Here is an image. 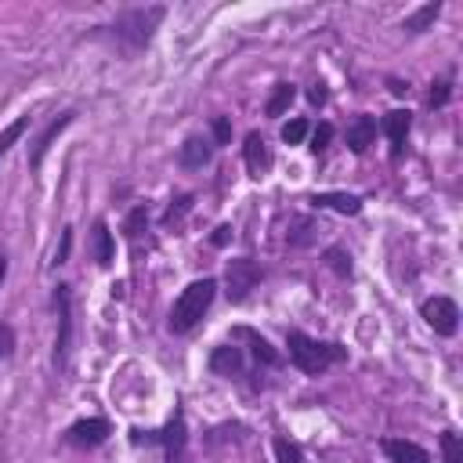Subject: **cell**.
Returning a JSON list of instances; mask_svg holds the SVG:
<instances>
[{"label":"cell","mask_w":463,"mask_h":463,"mask_svg":"<svg viewBox=\"0 0 463 463\" xmlns=\"http://www.w3.org/2000/svg\"><path fill=\"white\" fill-rule=\"evenodd\" d=\"M275 456H279V463H304V449L282 434L275 438Z\"/></svg>","instance_id":"cell-27"},{"label":"cell","mask_w":463,"mask_h":463,"mask_svg":"<svg viewBox=\"0 0 463 463\" xmlns=\"http://www.w3.org/2000/svg\"><path fill=\"white\" fill-rule=\"evenodd\" d=\"M210 159H213V141H210V137H203V134L184 137V145H181V152H177V163H181L184 170H203Z\"/></svg>","instance_id":"cell-15"},{"label":"cell","mask_w":463,"mask_h":463,"mask_svg":"<svg viewBox=\"0 0 463 463\" xmlns=\"http://www.w3.org/2000/svg\"><path fill=\"white\" fill-rule=\"evenodd\" d=\"M391 90H394V94H405V90H409V83H402V80H391Z\"/></svg>","instance_id":"cell-35"},{"label":"cell","mask_w":463,"mask_h":463,"mask_svg":"<svg viewBox=\"0 0 463 463\" xmlns=\"http://www.w3.org/2000/svg\"><path fill=\"white\" fill-rule=\"evenodd\" d=\"M293 98H297V87H293V83H275V90H271V98H268V105H264V116H268V119H279V116L293 105Z\"/></svg>","instance_id":"cell-20"},{"label":"cell","mask_w":463,"mask_h":463,"mask_svg":"<svg viewBox=\"0 0 463 463\" xmlns=\"http://www.w3.org/2000/svg\"><path fill=\"white\" fill-rule=\"evenodd\" d=\"M307 130H311V127H307V119H300V116H297V119H289V123L282 127V141H286V145H300V141L307 137Z\"/></svg>","instance_id":"cell-28"},{"label":"cell","mask_w":463,"mask_h":463,"mask_svg":"<svg viewBox=\"0 0 463 463\" xmlns=\"http://www.w3.org/2000/svg\"><path fill=\"white\" fill-rule=\"evenodd\" d=\"M242 159H246V170H250V177H264L268 170H271V148H268V141H264V134L260 130H250L246 134V141H242Z\"/></svg>","instance_id":"cell-12"},{"label":"cell","mask_w":463,"mask_h":463,"mask_svg":"<svg viewBox=\"0 0 463 463\" xmlns=\"http://www.w3.org/2000/svg\"><path fill=\"white\" fill-rule=\"evenodd\" d=\"M438 14H441V0H430V4H423L420 11L405 14L402 29H405V33H423V29H430V25H434V18H438Z\"/></svg>","instance_id":"cell-19"},{"label":"cell","mask_w":463,"mask_h":463,"mask_svg":"<svg viewBox=\"0 0 463 463\" xmlns=\"http://www.w3.org/2000/svg\"><path fill=\"white\" fill-rule=\"evenodd\" d=\"M163 18H166V7L163 4H148V7H130V11H119L109 25H98V36L101 40H109L119 54H141L148 43H152V36H156V29L163 25Z\"/></svg>","instance_id":"cell-1"},{"label":"cell","mask_w":463,"mask_h":463,"mask_svg":"<svg viewBox=\"0 0 463 463\" xmlns=\"http://www.w3.org/2000/svg\"><path fill=\"white\" fill-rule=\"evenodd\" d=\"M322 257H326V264H329L340 279H347V275H351V253H347L344 246H329Z\"/></svg>","instance_id":"cell-26"},{"label":"cell","mask_w":463,"mask_h":463,"mask_svg":"<svg viewBox=\"0 0 463 463\" xmlns=\"http://www.w3.org/2000/svg\"><path fill=\"white\" fill-rule=\"evenodd\" d=\"M420 318L438 333V336H456L459 329V307L452 297H427L420 304Z\"/></svg>","instance_id":"cell-7"},{"label":"cell","mask_w":463,"mask_h":463,"mask_svg":"<svg viewBox=\"0 0 463 463\" xmlns=\"http://www.w3.org/2000/svg\"><path fill=\"white\" fill-rule=\"evenodd\" d=\"M307 203H311V206H318V210L347 213V217L362 213V195H354V192H315Z\"/></svg>","instance_id":"cell-17"},{"label":"cell","mask_w":463,"mask_h":463,"mask_svg":"<svg viewBox=\"0 0 463 463\" xmlns=\"http://www.w3.org/2000/svg\"><path fill=\"white\" fill-rule=\"evenodd\" d=\"M326 98H329V90H326V83H315V87L307 90V101H311V105H318V109L326 105Z\"/></svg>","instance_id":"cell-33"},{"label":"cell","mask_w":463,"mask_h":463,"mask_svg":"<svg viewBox=\"0 0 463 463\" xmlns=\"http://www.w3.org/2000/svg\"><path fill=\"white\" fill-rule=\"evenodd\" d=\"M54 311H58V336H54V365L61 369L69 362V344H72V286L58 282L54 286Z\"/></svg>","instance_id":"cell-6"},{"label":"cell","mask_w":463,"mask_h":463,"mask_svg":"<svg viewBox=\"0 0 463 463\" xmlns=\"http://www.w3.org/2000/svg\"><path fill=\"white\" fill-rule=\"evenodd\" d=\"M14 347H18L14 329H11L7 322H0V358H11V354H14Z\"/></svg>","instance_id":"cell-31"},{"label":"cell","mask_w":463,"mask_h":463,"mask_svg":"<svg viewBox=\"0 0 463 463\" xmlns=\"http://www.w3.org/2000/svg\"><path fill=\"white\" fill-rule=\"evenodd\" d=\"M4 279H7V253H0V286H4Z\"/></svg>","instance_id":"cell-36"},{"label":"cell","mask_w":463,"mask_h":463,"mask_svg":"<svg viewBox=\"0 0 463 463\" xmlns=\"http://www.w3.org/2000/svg\"><path fill=\"white\" fill-rule=\"evenodd\" d=\"M228 239H232V228H228V224H221V228L213 232V246H224Z\"/></svg>","instance_id":"cell-34"},{"label":"cell","mask_w":463,"mask_h":463,"mask_svg":"<svg viewBox=\"0 0 463 463\" xmlns=\"http://www.w3.org/2000/svg\"><path fill=\"white\" fill-rule=\"evenodd\" d=\"M438 445H441L445 463H463V441H459V434H456V430H441Z\"/></svg>","instance_id":"cell-24"},{"label":"cell","mask_w":463,"mask_h":463,"mask_svg":"<svg viewBox=\"0 0 463 463\" xmlns=\"http://www.w3.org/2000/svg\"><path fill=\"white\" fill-rule=\"evenodd\" d=\"M286 354H289V362L304 376H322L326 369L347 362V347L344 344H336V340H315V336H307L300 329H289L286 333Z\"/></svg>","instance_id":"cell-2"},{"label":"cell","mask_w":463,"mask_h":463,"mask_svg":"<svg viewBox=\"0 0 463 463\" xmlns=\"http://www.w3.org/2000/svg\"><path fill=\"white\" fill-rule=\"evenodd\" d=\"M409 130H412V112H409V109H394V112L383 116V134H387V141H391V159H394V163L405 156Z\"/></svg>","instance_id":"cell-11"},{"label":"cell","mask_w":463,"mask_h":463,"mask_svg":"<svg viewBox=\"0 0 463 463\" xmlns=\"http://www.w3.org/2000/svg\"><path fill=\"white\" fill-rule=\"evenodd\" d=\"M29 123H33L29 116H18L14 123H7V127L0 130V159H4V156L11 152V145H14V141H18V137H22L25 130H29Z\"/></svg>","instance_id":"cell-21"},{"label":"cell","mask_w":463,"mask_h":463,"mask_svg":"<svg viewBox=\"0 0 463 463\" xmlns=\"http://www.w3.org/2000/svg\"><path fill=\"white\" fill-rule=\"evenodd\" d=\"M380 449H383V456H387L391 463H430L427 449L416 445V441H405V438H383Z\"/></svg>","instance_id":"cell-18"},{"label":"cell","mask_w":463,"mask_h":463,"mask_svg":"<svg viewBox=\"0 0 463 463\" xmlns=\"http://www.w3.org/2000/svg\"><path fill=\"white\" fill-rule=\"evenodd\" d=\"M69 246H72V228H61V242H58V250H54V268L69 260Z\"/></svg>","instance_id":"cell-32"},{"label":"cell","mask_w":463,"mask_h":463,"mask_svg":"<svg viewBox=\"0 0 463 463\" xmlns=\"http://www.w3.org/2000/svg\"><path fill=\"white\" fill-rule=\"evenodd\" d=\"M130 445H159L163 449V459L159 463H184V449H188V427H184V412L181 405L174 409V416L166 420L163 430H141L134 427L130 430Z\"/></svg>","instance_id":"cell-4"},{"label":"cell","mask_w":463,"mask_h":463,"mask_svg":"<svg viewBox=\"0 0 463 463\" xmlns=\"http://www.w3.org/2000/svg\"><path fill=\"white\" fill-rule=\"evenodd\" d=\"M264 279V268L257 264V260H250V257H235V260H228V271H224V282H228V300L232 304H242L246 297H250V289H257V282Z\"/></svg>","instance_id":"cell-5"},{"label":"cell","mask_w":463,"mask_h":463,"mask_svg":"<svg viewBox=\"0 0 463 463\" xmlns=\"http://www.w3.org/2000/svg\"><path fill=\"white\" fill-rule=\"evenodd\" d=\"M449 98H452V76L445 72V76H438V80L430 83V94H427V105H430V109H441V105H445Z\"/></svg>","instance_id":"cell-25"},{"label":"cell","mask_w":463,"mask_h":463,"mask_svg":"<svg viewBox=\"0 0 463 463\" xmlns=\"http://www.w3.org/2000/svg\"><path fill=\"white\" fill-rule=\"evenodd\" d=\"M145 228H148V206L141 203V206H134V210L127 213L123 232H127V239H141V235H145Z\"/></svg>","instance_id":"cell-23"},{"label":"cell","mask_w":463,"mask_h":463,"mask_svg":"<svg viewBox=\"0 0 463 463\" xmlns=\"http://www.w3.org/2000/svg\"><path fill=\"white\" fill-rule=\"evenodd\" d=\"M232 340H246V344H250V354H253L260 365H268V369L282 365V354H279V351L271 347V340L260 336L257 329H250V326H235V329H232Z\"/></svg>","instance_id":"cell-14"},{"label":"cell","mask_w":463,"mask_h":463,"mask_svg":"<svg viewBox=\"0 0 463 463\" xmlns=\"http://www.w3.org/2000/svg\"><path fill=\"white\" fill-rule=\"evenodd\" d=\"M72 119H76V109H65V112H58L40 134H36V141H33V148H29V170L36 174L40 170V163H43V156H47V148L54 145V137L65 130V127H72Z\"/></svg>","instance_id":"cell-9"},{"label":"cell","mask_w":463,"mask_h":463,"mask_svg":"<svg viewBox=\"0 0 463 463\" xmlns=\"http://www.w3.org/2000/svg\"><path fill=\"white\" fill-rule=\"evenodd\" d=\"M109 434H112V427H109L105 416H87V420H76V423L65 430V441H69L72 449H98Z\"/></svg>","instance_id":"cell-8"},{"label":"cell","mask_w":463,"mask_h":463,"mask_svg":"<svg viewBox=\"0 0 463 463\" xmlns=\"http://www.w3.org/2000/svg\"><path fill=\"white\" fill-rule=\"evenodd\" d=\"M210 130H213V148L217 145H232V119L228 116H213V123H210Z\"/></svg>","instance_id":"cell-30"},{"label":"cell","mask_w":463,"mask_h":463,"mask_svg":"<svg viewBox=\"0 0 463 463\" xmlns=\"http://www.w3.org/2000/svg\"><path fill=\"white\" fill-rule=\"evenodd\" d=\"M213 297H217V279L206 275V279L188 282V286L181 289V297L174 300V307H170V333H177V336L192 333V329L203 322V315L210 311Z\"/></svg>","instance_id":"cell-3"},{"label":"cell","mask_w":463,"mask_h":463,"mask_svg":"<svg viewBox=\"0 0 463 463\" xmlns=\"http://www.w3.org/2000/svg\"><path fill=\"white\" fill-rule=\"evenodd\" d=\"M210 373H213V376H224V380H239V376L246 373V354H242V347H235V344L213 347V354H210Z\"/></svg>","instance_id":"cell-13"},{"label":"cell","mask_w":463,"mask_h":463,"mask_svg":"<svg viewBox=\"0 0 463 463\" xmlns=\"http://www.w3.org/2000/svg\"><path fill=\"white\" fill-rule=\"evenodd\" d=\"M329 141H333V123H326V119H322V123L311 130V152H315V156H322V152L329 148Z\"/></svg>","instance_id":"cell-29"},{"label":"cell","mask_w":463,"mask_h":463,"mask_svg":"<svg viewBox=\"0 0 463 463\" xmlns=\"http://www.w3.org/2000/svg\"><path fill=\"white\" fill-rule=\"evenodd\" d=\"M344 141H347V148H351L354 156H362V152L376 141V119H373L369 112L354 116V119L347 123V130H344Z\"/></svg>","instance_id":"cell-16"},{"label":"cell","mask_w":463,"mask_h":463,"mask_svg":"<svg viewBox=\"0 0 463 463\" xmlns=\"http://www.w3.org/2000/svg\"><path fill=\"white\" fill-rule=\"evenodd\" d=\"M192 199H195L192 192H184V195H177V199H174V203L166 206V213H163V224H166V228H177V224L184 221V213L192 210Z\"/></svg>","instance_id":"cell-22"},{"label":"cell","mask_w":463,"mask_h":463,"mask_svg":"<svg viewBox=\"0 0 463 463\" xmlns=\"http://www.w3.org/2000/svg\"><path fill=\"white\" fill-rule=\"evenodd\" d=\"M87 257H90L98 268H109V264L116 260V239H112L105 217H98V221L90 224V235H87Z\"/></svg>","instance_id":"cell-10"}]
</instances>
